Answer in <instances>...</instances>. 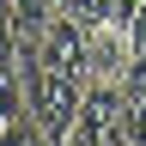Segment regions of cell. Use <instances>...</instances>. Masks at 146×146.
Here are the masks:
<instances>
[{"label": "cell", "instance_id": "obj_1", "mask_svg": "<svg viewBox=\"0 0 146 146\" xmlns=\"http://www.w3.org/2000/svg\"><path fill=\"white\" fill-rule=\"evenodd\" d=\"M122 140H128V98H122V85L85 79V98H79L67 146H122Z\"/></svg>", "mask_w": 146, "mask_h": 146}, {"label": "cell", "instance_id": "obj_2", "mask_svg": "<svg viewBox=\"0 0 146 146\" xmlns=\"http://www.w3.org/2000/svg\"><path fill=\"white\" fill-rule=\"evenodd\" d=\"M36 61L55 67V73H79V79H91V49H85V25L67 12L49 18V31L36 36Z\"/></svg>", "mask_w": 146, "mask_h": 146}, {"label": "cell", "instance_id": "obj_3", "mask_svg": "<svg viewBox=\"0 0 146 146\" xmlns=\"http://www.w3.org/2000/svg\"><path fill=\"white\" fill-rule=\"evenodd\" d=\"M85 49H91V79L122 85L128 61H134V43H128V31H116V25H85Z\"/></svg>", "mask_w": 146, "mask_h": 146}, {"label": "cell", "instance_id": "obj_4", "mask_svg": "<svg viewBox=\"0 0 146 146\" xmlns=\"http://www.w3.org/2000/svg\"><path fill=\"white\" fill-rule=\"evenodd\" d=\"M61 12L79 18V25H116V31H128L134 12H140V0H61Z\"/></svg>", "mask_w": 146, "mask_h": 146}, {"label": "cell", "instance_id": "obj_5", "mask_svg": "<svg viewBox=\"0 0 146 146\" xmlns=\"http://www.w3.org/2000/svg\"><path fill=\"white\" fill-rule=\"evenodd\" d=\"M12 6H18V25H25V36H43V31H49V18L61 12L55 0H12Z\"/></svg>", "mask_w": 146, "mask_h": 146}, {"label": "cell", "instance_id": "obj_6", "mask_svg": "<svg viewBox=\"0 0 146 146\" xmlns=\"http://www.w3.org/2000/svg\"><path fill=\"white\" fill-rule=\"evenodd\" d=\"M0 146H49V140H43V128L25 116V122H6V128H0Z\"/></svg>", "mask_w": 146, "mask_h": 146}, {"label": "cell", "instance_id": "obj_7", "mask_svg": "<svg viewBox=\"0 0 146 146\" xmlns=\"http://www.w3.org/2000/svg\"><path fill=\"white\" fill-rule=\"evenodd\" d=\"M128 140L146 146V98H128Z\"/></svg>", "mask_w": 146, "mask_h": 146}, {"label": "cell", "instance_id": "obj_8", "mask_svg": "<svg viewBox=\"0 0 146 146\" xmlns=\"http://www.w3.org/2000/svg\"><path fill=\"white\" fill-rule=\"evenodd\" d=\"M55 6H61V0H55Z\"/></svg>", "mask_w": 146, "mask_h": 146}]
</instances>
